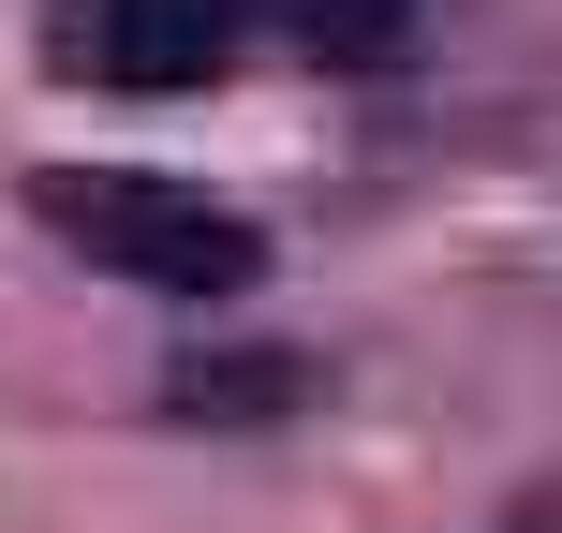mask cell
<instances>
[{
    "instance_id": "obj_1",
    "label": "cell",
    "mask_w": 562,
    "mask_h": 533,
    "mask_svg": "<svg viewBox=\"0 0 562 533\" xmlns=\"http://www.w3.org/2000/svg\"><path fill=\"white\" fill-rule=\"evenodd\" d=\"M30 223L59 253H89L104 281H148V297H237L267 281V223L193 178H148V164H45L30 178Z\"/></svg>"
},
{
    "instance_id": "obj_2",
    "label": "cell",
    "mask_w": 562,
    "mask_h": 533,
    "mask_svg": "<svg viewBox=\"0 0 562 533\" xmlns=\"http://www.w3.org/2000/svg\"><path fill=\"white\" fill-rule=\"evenodd\" d=\"M252 30V0H59L45 15V75L75 89H207Z\"/></svg>"
},
{
    "instance_id": "obj_3",
    "label": "cell",
    "mask_w": 562,
    "mask_h": 533,
    "mask_svg": "<svg viewBox=\"0 0 562 533\" xmlns=\"http://www.w3.org/2000/svg\"><path fill=\"white\" fill-rule=\"evenodd\" d=\"M296 400H311V356H178L164 370V415H193V430H252Z\"/></svg>"
},
{
    "instance_id": "obj_4",
    "label": "cell",
    "mask_w": 562,
    "mask_h": 533,
    "mask_svg": "<svg viewBox=\"0 0 562 533\" xmlns=\"http://www.w3.org/2000/svg\"><path fill=\"white\" fill-rule=\"evenodd\" d=\"M252 30H281V45L326 59V75H370V59H400L415 0H252Z\"/></svg>"
}]
</instances>
